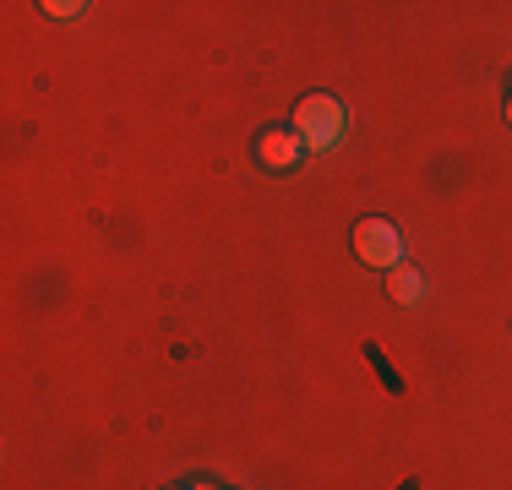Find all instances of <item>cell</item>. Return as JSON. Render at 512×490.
I'll use <instances>...</instances> for the list:
<instances>
[{"mask_svg":"<svg viewBox=\"0 0 512 490\" xmlns=\"http://www.w3.org/2000/svg\"><path fill=\"white\" fill-rule=\"evenodd\" d=\"M355 256L376 273H393L404 262V235H398L393 218H360L355 224Z\"/></svg>","mask_w":512,"mask_h":490,"instance_id":"7a4b0ae2","label":"cell"},{"mask_svg":"<svg viewBox=\"0 0 512 490\" xmlns=\"http://www.w3.org/2000/svg\"><path fill=\"white\" fill-rule=\"evenodd\" d=\"M295 131H300V142L306 147H338L349 137V115H344V104H338L333 93H306L295 104Z\"/></svg>","mask_w":512,"mask_h":490,"instance_id":"6da1fadb","label":"cell"},{"mask_svg":"<svg viewBox=\"0 0 512 490\" xmlns=\"http://www.w3.org/2000/svg\"><path fill=\"white\" fill-rule=\"evenodd\" d=\"M169 490H191V485H169Z\"/></svg>","mask_w":512,"mask_h":490,"instance_id":"52a82bcc","label":"cell"},{"mask_svg":"<svg viewBox=\"0 0 512 490\" xmlns=\"http://www.w3.org/2000/svg\"><path fill=\"white\" fill-rule=\"evenodd\" d=\"M387 294H393L398 305H420L425 300V273L409 267V262H398L393 273H387Z\"/></svg>","mask_w":512,"mask_h":490,"instance_id":"277c9868","label":"cell"},{"mask_svg":"<svg viewBox=\"0 0 512 490\" xmlns=\"http://www.w3.org/2000/svg\"><path fill=\"white\" fill-rule=\"evenodd\" d=\"M44 11H50L55 22H77L82 11H88V6H66V0H50V6H44Z\"/></svg>","mask_w":512,"mask_h":490,"instance_id":"5b68a950","label":"cell"},{"mask_svg":"<svg viewBox=\"0 0 512 490\" xmlns=\"http://www.w3.org/2000/svg\"><path fill=\"white\" fill-rule=\"evenodd\" d=\"M311 147L300 142L295 126H273L256 137V164L267 169V175H289V169H300V158H306Z\"/></svg>","mask_w":512,"mask_h":490,"instance_id":"3957f363","label":"cell"},{"mask_svg":"<svg viewBox=\"0 0 512 490\" xmlns=\"http://www.w3.org/2000/svg\"><path fill=\"white\" fill-rule=\"evenodd\" d=\"M507 120H512V98H507Z\"/></svg>","mask_w":512,"mask_h":490,"instance_id":"8992f818","label":"cell"}]
</instances>
